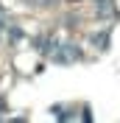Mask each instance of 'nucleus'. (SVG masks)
<instances>
[{
  "label": "nucleus",
  "instance_id": "2",
  "mask_svg": "<svg viewBox=\"0 0 120 123\" xmlns=\"http://www.w3.org/2000/svg\"><path fill=\"white\" fill-rule=\"evenodd\" d=\"M92 42H95V48L106 50V48H109V34H95V37H92Z\"/></svg>",
  "mask_w": 120,
  "mask_h": 123
},
{
  "label": "nucleus",
  "instance_id": "1",
  "mask_svg": "<svg viewBox=\"0 0 120 123\" xmlns=\"http://www.w3.org/2000/svg\"><path fill=\"white\" fill-rule=\"evenodd\" d=\"M53 59L59 62V64H70V62L81 59V50H78L73 42H64V45H59V50L53 53Z\"/></svg>",
  "mask_w": 120,
  "mask_h": 123
},
{
  "label": "nucleus",
  "instance_id": "4",
  "mask_svg": "<svg viewBox=\"0 0 120 123\" xmlns=\"http://www.w3.org/2000/svg\"><path fill=\"white\" fill-rule=\"evenodd\" d=\"M70 3H78V0H70Z\"/></svg>",
  "mask_w": 120,
  "mask_h": 123
},
{
  "label": "nucleus",
  "instance_id": "3",
  "mask_svg": "<svg viewBox=\"0 0 120 123\" xmlns=\"http://www.w3.org/2000/svg\"><path fill=\"white\" fill-rule=\"evenodd\" d=\"M56 0H25V6H34V8H50Z\"/></svg>",
  "mask_w": 120,
  "mask_h": 123
}]
</instances>
